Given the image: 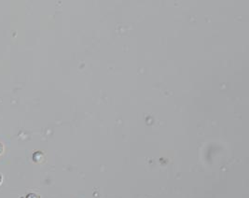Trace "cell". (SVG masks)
Wrapping results in <instances>:
<instances>
[{"mask_svg": "<svg viewBox=\"0 0 249 198\" xmlns=\"http://www.w3.org/2000/svg\"><path fill=\"white\" fill-rule=\"evenodd\" d=\"M26 198H38V196L35 194H30L26 196Z\"/></svg>", "mask_w": 249, "mask_h": 198, "instance_id": "6da1fadb", "label": "cell"}, {"mask_svg": "<svg viewBox=\"0 0 249 198\" xmlns=\"http://www.w3.org/2000/svg\"><path fill=\"white\" fill-rule=\"evenodd\" d=\"M3 151H4V148H3V145L1 143H0V154H2L3 153Z\"/></svg>", "mask_w": 249, "mask_h": 198, "instance_id": "7a4b0ae2", "label": "cell"}, {"mask_svg": "<svg viewBox=\"0 0 249 198\" xmlns=\"http://www.w3.org/2000/svg\"><path fill=\"white\" fill-rule=\"evenodd\" d=\"M1 182H2V175L0 174V184H1Z\"/></svg>", "mask_w": 249, "mask_h": 198, "instance_id": "3957f363", "label": "cell"}]
</instances>
